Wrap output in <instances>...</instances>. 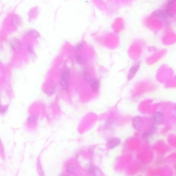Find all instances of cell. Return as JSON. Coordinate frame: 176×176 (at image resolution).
I'll use <instances>...</instances> for the list:
<instances>
[{
    "label": "cell",
    "instance_id": "6da1fadb",
    "mask_svg": "<svg viewBox=\"0 0 176 176\" xmlns=\"http://www.w3.org/2000/svg\"><path fill=\"white\" fill-rule=\"evenodd\" d=\"M70 78V72L68 70H64L61 75V84L65 89H67Z\"/></svg>",
    "mask_w": 176,
    "mask_h": 176
},
{
    "label": "cell",
    "instance_id": "7a4b0ae2",
    "mask_svg": "<svg viewBox=\"0 0 176 176\" xmlns=\"http://www.w3.org/2000/svg\"><path fill=\"white\" fill-rule=\"evenodd\" d=\"M154 124L156 125L157 124L161 123L163 119V116L161 112H158L153 114L152 117Z\"/></svg>",
    "mask_w": 176,
    "mask_h": 176
},
{
    "label": "cell",
    "instance_id": "3957f363",
    "mask_svg": "<svg viewBox=\"0 0 176 176\" xmlns=\"http://www.w3.org/2000/svg\"><path fill=\"white\" fill-rule=\"evenodd\" d=\"M153 14L154 16L161 19L165 21V22H168V18L163 11L161 10H157L153 12Z\"/></svg>",
    "mask_w": 176,
    "mask_h": 176
},
{
    "label": "cell",
    "instance_id": "277c9868",
    "mask_svg": "<svg viewBox=\"0 0 176 176\" xmlns=\"http://www.w3.org/2000/svg\"><path fill=\"white\" fill-rule=\"evenodd\" d=\"M176 1V0H170L167 3L166 8V12L167 15L170 17H172L173 16L172 6Z\"/></svg>",
    "mask_w": 176,
    "mask_h": 176
},
{
    "label": "cell",
    "instance_id": "5b68a950",
    "mask_svg": "<svg viewBox=\"0 0 176 176\" xmlns=\"http://www.w3.org/2000/svg\"><path fill=\"white\" fill-rule=\"evenodd\" d=\"M120 143V140L117 138H114L110 139L108 143V147L110 149L114 148L117 147Z\"/></svg>",
    "mask_w": 176,
    "mask_h": 176
},
{
    "label": "cell",
    "instance_id": "8992f818",
    "mask_svg": "<svg viewBox=\"0 0 176 176\" xmlns=\"http://www.w3.org/2000/svg\"><path fill=\"white\" fill-rule=\"evenodd\" d=\"M55 90H56V86L55 84L51 83L47 85L45 89V93L47 95H51L54 94Z\"/></svg>",
    "mask_w": 176,
    "mask_h": 176
},
{
    "label": "cell",
    "instance_id": "52a82bcc",
    "mask_svg": "<svg viewBox=\"0 0 176 176\" xmlns=\"http://www.w3.org/2000/svg\"><path fill=\"white\" fill-rule=\"evenodd\" d=\"M139 68V65H137L131 68L129 71V73H128V79L130 80V79H132L134 78V76H135V74L138 71Z\"/></svg>",
    "mask_w": 176,
    "mask_h": 176
},
{
    "label": "cell",
    "instance_id": "ba28073f",
    "mask_svg": "<svg viewBox=\"0 0 176 176\" xmlns=\"http://www.w3.org/2000/svg\"><path fill=\"white\" fill-rule=\"evenodd\" d=\"M91 87L93 92L94 93H97L99 89V82L97 80L93 81L91 84Z\"/></svg>",
    "mask_w": 176,
    "mask_h": 176
},
{
    "label": "cell",
    "instance_id": "9c48e42d",
    "mask_svg": "<svg viewBox=\"0 0 176 176\" xmlns=\"http://www.w3.org/2000/svg\"><path fill=\"white\" fill-rule=\"evenodd\" d=\"M11 46L14 50H18L20 47V43L17 40H14L11 42Z\"/></svg>",
    "mask_w": 176,
    "mask_h": 176
},
{
    "label": "cell",
    "instance_id": "30bf717a",
    "mask_svg": "<svg viewBox=\"0 0 176 176\" xmlns=\"http://www.w3.org/2000/svg\"><path fill=\"white\" fill-rule=\"evenodd\" d=\"M141 124V120L140 117H137L135 119L133 124L135 129H138L140 127Z\"/></svg>",
    "mask_w": 176,
    "mask_h": 176
},
{
    "label": "cell",
    "instance_id": "8fae6325",
    "mask_svg": "<svg viewBox=\"0 0 176 176\" xmlns=\"http://www.w3.org/2000/svg\"><path fill=\"white\" fill-rule=\"evenodd\" d=\"M75 58L76 61L79 64L82 65L84 64L85 62L84 59L81 55L77 54L75 56Z\"/></svg>",
    "mask_w": 176,
    "mask_h": 176
},
{
    "label": "cell",
    "instance_id": "7c38bea8",
    "mask_svg": "<svg viewBox=\"0 0 176 176\" xmlns=\"http://www.w3.org/2000/svg\"><path fill=\"white\" fill-rule=\"evenodd\" d=\"M88 171L89 173L95 175H98L99 173V171L93 166H91L89 168Z\"/></svg>",
    "mask_w": 176,
    "mask_h": 176
},
{
    "label": "cell",
    "instance_id": "4fadbf2b",
    "mask_svg": "<svg viewBox=\"0 0 176 176\" xmlns=\"http://www.w3.org/2000/svg\"><path fill=\"white\" fill-rule=\"evenodd\" d=\"M83 76L84 79L88 83H90L92 80L91 76L87 71H84L83 73Z\"/></svg>",
    "mask_w": 176,
    "mask_h": 176
},
{
    "label": "cell",
    "instance_id": "5bb4252c",
    "mask_svg": "<svg viewBox=\"0 0 176 176\" xmlns=\"http://www.w3.org/2000/svg\"><path fill=\"white\" fill-rule=\"evenodd\" d=\"M67 170L69 173L74 174L75 173L74 167L73 165L72 164H70L68 165L67 167Z\"/></svg>",
    "mask_w": 176,
    "mask_h": 176
},
{
    "label": "cell",
    "instance_id": "9a60e30c",
    "mask_svg": "<svg viewBox=\"0 0 176 176\" xmlns=\"http://www.w3.org/2000/svg\"><path fill=\"white\" fill-rule=\"evenodd\" d=\"M83 45L82 43H79L77 44L75 47V50L76 51H79L82 49L83 47Z\"/></svg>",
    "mask_w": 176,
    "mask_h": 176
},
{
    "label": "cell",
    "instance_id": "2e32d148",
    "mask_svg": "<svg viewBox=\"0 0 176 176\" xmlns=\"http://www.w3.org/2000/svg\"><path fill=\"white\" fill-rule=\"evenodd\" d=\"M28 120L30 122H35L36 120V118L34 117H30L29 118Z\"/></svg>",
    "mask_w": 176,
    "mask_h": 176
},
{
    "label": "cell",
    "instance_id": "e0dca14e",
    "mask_svg": "<svg viewBox=\"0 0 176 176\" xmlns=\"http://www.w3.org/2000/svg\"><path fill=\"white\" fill-rule=\"evenodd\" d=\"M28 50L29 51L30 53H32L33 50L32 48L30 46L28 47Z\"/></svg>",
    "mask_w": 176,
    "mask_h": 176
},
{
    "label": "cell",
    "instance_id": "ac0fdd59",
    "mask_svg": "<svg viewBox=\"0 0 176 176\" xmlns=\"http://www.w3.org/2000/svg\"><path fill=\"white\" fill-rule=\"evenodd\" d=\"M6 107H2V108H1V109H0V112H1V113H3V112H4V111H5V109H6Z\"/></svg>",
    "mask_w": 176,
    "mask_h": 176
}]
</instances>
